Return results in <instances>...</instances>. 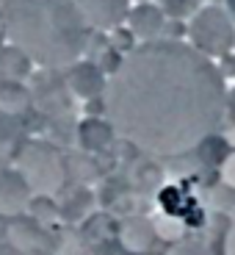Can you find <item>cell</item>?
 Returning a JSON list of instances; mask_svg holds the SVG:
<instances>
[{"label": "cell", "instance_id": "1", "mask_svg": "<svg viewBox=\"0 0 235 255\" xmlns=\"http://www.w3.org/2000/svg\"><path fill=\"white\" fill-rule=\"evenodd\" d=\"M227 86L216 61L188 42H141L108 78L102 114L114 133L158 158L199 150L224 122Z\"/></svg>", "mask_w": 235, "mask_h": 255}, {"label": "cell", "instance_id": "2", "mask_svg": "<svg viewBox=\"0 0 235 255\" xmlns=\"http://www.w3.org/2000/svg\"><path fill=\"white\" fill-rule=\"evenodd\" d=\"M0 8L8 45L42 70L61 72L86 53L91 28L75 0H6Z\"/></svg>", "mask_w": 235, "mask_h": 255}, {"label": "cell", "instance_id": "3", "mask_svg": "<svg viewBox=\"0 0 235 255\" xmlns=\"http://www.w3.org/2000/svg\"><path fill=\"white\" fill-rule=\"evenodd\" d=\"M17 172L31 189L33 200H53L64 191L67 183V164L64 155L47 141H22L17 150Z\"/></svg>", "mask_w": 235, "mask_h": 255}, {"label": "cell", "instance_id": "4", "mask_svg": "<svg viewBox=\"0 0 235 255\" xmlns=\"http://www.w3.org/2000/svg\"><path fill=\"white\" fill-rule=\"evenodd\" d=\"M188 45L208 58H224L235 47V22L227 8L210 3L202 6L188 22Z\"/></svg>", "mask_w": 235, "mask_h": 255}, {"label": "cell", "instance_id": "5", "mask_svg": "<svg viewBox=\"0 0 235 255\" xmlns=\"http://www.w3.org/2000/svg\"><path fill=\"white\" fill-rule=\"evenodd\" d=\"M75 6L83 14L86 25L102 33L122 28L130 14V0H75Z\"/></svg>", "mask_w": 235, "mask_h": 255}, {"label": "cell", "instance_id": "6", "mask_svg": "<svg viewBox=\"0 0 235 255\" xmlns=\"http://www.w3.org/2000/svg\"><path fill=\"white\" fill-rule=\"evenodd\" d=\"M64 83L70 95L80 97V100H100L105 95V83H108V75L97 67L89 58H80L72 67H67L64 72Z\"/></svg>", "mask_w": 235, "mask_h": 255}, {"label": "cell", "instance_id": "7", "mask_svg": "<svg viewBox=\"0 0 235 255\" xmlns=\"http://www.w3.org/2000/svg\"><path fill=\"white\" fill-rule=\"evenodd\" d=\"M33 194L17 169H0V217L19 219L31 208Z\"/></svg>", "mask_w": 235, "mask_h": 255}, {"label": "cell", "instance_id": "8", "mask_svg": "<svg viewBox=\"0 0 235 255\" xmlns=\"http://www.w3.org/2000/svg\"><path fill=\"white\" fill-rule=\"evenodd\" d=\"M8 244L14 250H19L22 255L28 253H50L53 250V239L45 230V225L31 222V219H14L8 225Z\"/></svg>", "mask_w": 235, "mask_h": 255}, {"label": "cell", "instance_id": "9", "mask_svg": "<svg viewBox=\"0 0 235 255\" xmlns=\"http://www.w3.org/2000/svg\"><path fill=\"white\" fill-rule=\"evenodd\" d=\"M70 89H67V83H64V75H58V72L53 70H45L42 75L36 78V83H33L31 89V100H36L39 106L45 111H70Z\"/></svg>", "mask_w": 235, "mask_h": 255}, {"label": "cell", "instance_id": "10", "mask_svg": "<svg viewBox=\"0 0 235 255\" xmlns=\"http://www.w3.org/2000/svg\"><path fill=\"white\" fill-rule=\"evenodd\" d=\"M127 25H130V33L141 42H158L163 36L166 14L155 3H139L127 14Z\"/></svg>", "mask_w": 235, "mask_h": 255}, {"label": "cell", "instance_id": "11", "mask_svg": "<svg viewBox=\"0 0 235 255\" xmlns=\"http://www.w3.org/2000/svg\"><path fill=\"white\" fill-rule=\"evenodd\" d=\"M155 225L147 217H127L119 225V244L133 255H141L155 244Z\"/></svg>", "mask_w": 235, "mask_h": 255}, {"label": "cell", "instance_id": "12", "mask_svg": "<svg viewBox=\"0 0 235 255\" xmlns=\"http://www.w3.org/2000/svg\"><path fill=\"white\" fill-rule=\"evenodd\" d=\"M31 89L22 86V81H0V114L22 117L31 109Z\"/></svg>", "mask_w": 235, "mask_h": 255}, {"label": "cell", "instance_id": "13", "mask_svg": "<svg viewBox=\"0 0 235 255\" xmlns=\"http://www.w3.org/2000/svg\"><path fill=\"white\" fill-rule=\"evenodd\" d=\"M114 128H111L108 120H100V117H91V120L80 122V128H78V139H80V144L86 147V150H91V153H100V150H105V147L114 141Z\"/></svg>", "mask_w": 235, "mask_h": 255}, {"label": "cell", "instance_id": "14", "mask_svg": "<svg viewBox=\"0 0 235 255\" xmlns=\"http://www.w3.org/2000/svg\"><path fill=\"white\" fill-rule=\"evenodd\" d=\"M33 61L14 45L0 47V81H22L31 75Z\"/></svg>", "mask_w": 235, "mask_h": 255}, {"label": "cell", "instance_id": "15", "mask_svg": "<svg viewBox=\"0 0 235 255\" xmlns=\"http://www.w3.org/2000/svg\"><path fill=\"white\" fill-rule=\"evenodd\" d=\"M155 225V236L158 239H166V242H180L185 239V225L183 219H177V214H160V217L153 219Z\"/></svg>", "mask_w": 235, "mask_h": 255}, {"label": "cell", "instance_id": "16", "mask_svg": "<svg viewBox=\"0 0 235 255\" xmlns=\"http://www.w3.org/2000/svg\"><path fill=\"white\" fill-rule=\"evenodd\" d=\"M158 6L166 14V19H185L202 8V0H158Z\"/></svg>", "mask_w": 235, "mask_h": 255}, {"label": "cell", "instance_id": "17", "mask_svg": "<svg viewBox=\"0 0 235 255\" xmlns=\"http://www.w3.org/2000/svg\"><path fill=\"white\" fill-rule=\"evenodd\" d=\"M163 255H208V247L202 239H180Z\"/></svg>", "mask_w": 235, "mask_h": 255}, {"label": "cell", "instance_id": "18", "mask_svg": "<svg viewBox=\"0 0 235 255\" xmlns=\"http://www.w3.org/2000/svg\"><path fill=\"white\" fill-rule=\"evenodd\" d=\"M111 47H116V50L125 56V53H130L136 47V36L130 31H125V28H116L114 36H111Z\"/></svg>", "mask_w": 235, "mask_h": 255}, {"label": "cell", "instance_id": "19", "mask_svg": "<svg viewBox=\"0 0 235 255\" xmlns=\"http://www.w3.org/2000/svg\"><path fill=\"white\" fill-rule=\"evenodd\" d=\"M183 36H188V25H185L183 19H166V25H163V36H160V39L183 42Z\"/></svg>", "mask_w": 235, "mask_h": 255}, {"label": "cell", "instance_id": "20", "mask_svg": "<svg viewBox=\"0 0 235 255\" xmlns=\"http://www.w3.org/2000/svg\"><path fill=\"white\" fill-rule=\"evenodd\" d=\"M219 175H222V183L227 189H235V153L224 155V161L219 164Z\"/></svg>", "mask_w": 235, "mask_h": 255}, {"label": "cell", "instance_id": "21", "mask_svg": "<svg viewBox=\"0 0 235 255\" xmlns=\"http://www.w3.org/2000/svg\"><path fill=\"white\" fill-rule=\"evenodd\" d=\"M224 120H230V125H235V89L227 92V106H224Z\"/></svg>", "mask_w": 235, "mask_h": 255}, {"label": "cell", "instance_id": "22", "mask_svg": "<svg viewBox=\"0 0 235 255\" xmlns=\"http://www.w3.org/2000/svg\"><path fill=\"white\" fill-rule=\"evenodd\" d=\"M224 255H235V222L230 225L227 236H224Z\"/></svg>", "mask_w": 235, "mask_h": 255}, {"label": "cell", "instance_id": "23", "mask_svg": "<svg viewBox=\"0 0 235 255\" xmlns=\"http://www.w3.org/2000/svg\"><path fill=\"white\" fill-rule=\"evenodd\" d=\"M222 61H224V70H222V75H227V72H235V58H233V56H224Z\"/></svg>", "mask_w": 235, "mask_h": 255}, {"label": "cell", "instance_id": "24", "mask_svg": "<svg viewBox=\"0 0 235 255\" xmlns=\"http://www.w3.org/2000/svg\"><path fill=\"white\" fill-rule=\"evenodd\" d=\"M0 255H22L19 250H14L8 242H0Z\"/></svg>", "mask_w": 235, "mask_h": 255}, {"label": "cell", "instance_id": "25", "mask_svg": "<svg viewBox=\"0 0 235 255\" xmlns=\"http://www.w3.org/2000/svg\"><path fill=\"white\" fill-rule=\"evenodd\" d=\"M3 39H6V25H3V8H0V47H3Z\"/></svg>", "mask_w": 235, "mask_h": 255}, {"label": "cell", "instance_id": "26", "mask_svg": "<svg viewBox=\"0 0 235 255\" xmlns=\"http://www.w3.org/2000/svg\"><path fill=\"white\" fill-rule=\"evenodd\" d=\"M227 14L233 17V22H235V0H227Z\"/></svg>", "mask_w": 235, "mask_h": 255}, {"label": "cell", "instance_id": "27", "mask_svg": "<svg viewBox=\"0 0 235 255\" xmlns=\"http://www.w3.org/2000/svg\"><path fill=\"white\" fill-rule=\"evenodd\" d=\"M139 3H153V0H139Z\"/></svg>", "mask_w": 235, "mask_h": 255}]
</instances>
